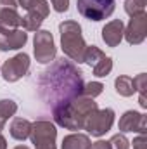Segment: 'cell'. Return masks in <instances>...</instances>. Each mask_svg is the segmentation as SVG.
I'll use <instances>...</instances> for the list:
<instances>
[{"label":"cell","mask_w":147,"mask_h":149,"mask_svg":"<svg viewBox=\"0 0 147 149\" xmlns=\"http://www.w3.org/2000/svg\"><path fill=\"white\" fill-rule=\"evenodd\" d=\"M81 71L68 63L64 57L59 59L50 70L43 71L40 78V92L42 97L52 106H62L73 101L74 97L81 95L83 88V78Z\"/></svg>","instance_id":"obj_1"},{"label":"cell","mask_w":147,"mask_h":149,"mask_svg":"<svg viewBox=\"0 0 147 149\" xmlns=\"http://www.w3.org/2000/svg\"><path fill=\"white\" fill-rule=\"evenodd\" d=\"M95 109H99V106L94 99L78 95L68 104L52 108V116H54V121L66 130H83L87 118Z\"/></svg>","instance_id":"obj_2"},{"label":"cell","mask_w":147,"mask_h":149,"mask_svg":"<svg viewBox=\"0 0 147 149\" xmlns=\"http://www.w3.org/2000/svg\"><path fill=\"white\" fill-rule=\"evenodd\" d=\"M59 33H61V49L66 57H69L74 63H83L87 43L81 35V26L76 21H62L59 24Z\"/></svg>","instance_id":"obj_3"},{"label":"cell","mask_w":147,"mask_h":149,"mask_svg":"<svg viewBox=\"0 0 147 149\" xmlns=\"http://www.w3.org/2000/svg\"><path fill=\"white\" fill-rule=\"evenodd\" d=\"M78 12L88 21H104L114 12L116 0H76Z\"/></svg>","instance_id":"obj_4"},{"label":"cell","mask_w":147,"mask_h":149,"mask_svg":"<svg viewBox=\"0 0 147 149\" xmlns=\"http://www.w3.org/2000/svg\"><path fill=\"white\" fill-rule=\"evenodd\" d=\"M30 139L35 144V149H57L55 148L57 130L55 125L49 120H37L35 123H31Z\"/></svg>","instance_id":"obj_5"},{"label":"cell","mask_w":147,"mask_h":149,"mask_svg":"<svg viewBox=\"0 0 147 149\" xmlns=\"http://www.w3.org/2000/svg\"><path fill=\"white\" fill-rule=\"evenodd\" d=\"M112 123H114V111L111 108L95 109L87 118V121L83 125V130H87L94 137H102L104 134H107L111 130Z\"/></svg>","instance_id":"obj_6"},{"label":"cell","mask_w":147,"mask_h":149,"mask_svg":"<svg viewBox=\"0 0 147 149\" xmlns=\"http://www.w3.org/2000/svg\"><path fill=\"white\" fill-rule=\"evenodd\" d=\"M33 52H35V59L40 64H49L55 59V43L54 37L50 31L47 30H38L33 38Z\"/></svg>","instance_id":"obj_7"},{"label":"cell","mask_w":147,"mask_h":149,"mask_svg":"<svg viewBox=\"0 0 147 149\" xmlns=\"http://www.w3.org/2000/svg\"><path fill=\"white\" fill-rule=\"evenodd\" d=\"M30 66H31L30 56L24 54V52H21V54H17V56L7 59V61L2 64V68H0L2 78H3L5 81H9V83H14V81L21 80L24 74L30 71Z\"/></svg>","instance_id":"obj_8"},{"label":"cell","mask_w":147,"mask_h":149,"mask_svg":"<svg viewBox=\"0 0 147 149\" xmlns=\"http://www.w3.org/2000/svg\"><path fill=\"white\" fill-rule=\"evenodd\" d=\"M83 63H87L95 76L102 78V76H107L112 70V59L109 56H106L99 47L95 45H87V50H85V57H83Z\"/></svg>","instance_id":"obj_9"},{"label":"cell","mask_w":147,"mask_h":149,"mask_svg":"<svg viewBox=\"0 0 147 149\" xmlns=\"http://www.w3.org/2000/svg\"><path fill=\"white\" fill-rule=\"evenodd\" d=\"M147 37V12H142L139 16L130 17V23L126 24L123 38L130 45H140Z\"/></svg>","instance_id":"obj_10"},{"label":"cell","mask_w":147,"mask_h":149,"mask_svg":"<svg viewBox=\"0 0 147 149\" xmlns=\"http://www.w3.org/2000/svg\"><path fill=\"white\" fill-rule=\"evenodd\" d=\"M118 128L121 134L126 132H139L140 135H146L147 132V116L139 111H126L118 123Z\"/></svg>","instance_id":"obj_11"},{"label":"cell","mask_w":147,"mask_h":149,"mask_svg":"<svg viewBox=\"0 0 147 149\" xmlns=\"http://www.w3.org/2000/svg\"><path fill=\"white\" fill-rule=\"evenodd\" d=\"M28 42L24 30H0V50H17Z\"/></svg>","instance_id":"obj_12"},{"label":"cell","mask_w":147,"mask_h":149,"mask_svg":"<svg viewBox=\"0 0 147 149\" xmlns=\"http://www.w3.org/2000/svg\"><path fill=\"white\" fill-rule=\"evenodd\" d=\"M123 31H125V24L121 19H112L109 23H106V26L102 28V40L107 47H118L119 42L123 40Z\"/></svg>","instance_id":"obj_13"},{"label":"cell","mask_w":147,"mask_h":149,"mask_svg":"<svg viewBox=\"0 0 147 149\" xmlns=\"http://www.w3.org/2000/svg\"><path fill=\"white\" fill-rule=\"evenodd\" d=\"M10 137L16 139V141H26L30 137V132H31V121L24 120V118H14L12 123H10Z\"/></svg>","instance_id":"obj_14"},{"label":"cell","mask_w":147,"mask_h":149,"mask_svg":"<svg viewBox=\"0 0 147 149\" xmlns=\"http://www.w3.org/2000/svg\"><path fill=\"white\" fill-rule=\"evenodd\" d=\"M21 26V16L16 9H0V30H17Z\"/></svg>","instance_id":"obj_15"},{"label":"cell","mask_w":147,"mask_h":149,"mask_svg":"<svg viewBox=\"0 0 147 149\" xmlns=\"http://www.w3.org/2000/svg\"><path fill=\"white\" fill-rule=\"evenodd\" d=\"M90 137L85 134H69L61 142V149H90Z\"/></svg>","instance_id":"obj_16"},{"label":"cell","mask_w":147,"mask_h":149,"mask_svg":"<svg viewBox=\"0 0 147 149\" xmlns=\"http://www.w3.org/2000/svg\"><path fill=\"white\" fill-rule=\"evenodd\" d=\"M43 16H40L38 12H33V10H26V14L21 17V26L24 31H38L42 23H43Z\"/></svg>","instance_id":"obj_17"},{"label":"cell","mask_w":147,"mask_h":149,"mask_svg":"<svg viewBox=\"0 0 147 149\" xmlns=\"http://www.w3.org/2000/svg\"><path fill=\"white\" fill-rule=\"evenodd\" d=\"M114 88L121 97H130L135 94V87H133V78L126 76V74H119L114 80Z\"/></svg>","instance_id":"obj_18"},{"label":"cell","mask_w":147,"mask_h":149,"mask_svg":"<svg viewBox=\"0 0 147 149\" xmlns=\"http://www.w3.org/2000/svg\"><path fill=\"white\" fill-rule=\"evenodd\" d=\"M133 87H135V92H139V104L147 109V99H146V88H147V74L140 73L133 78Z\"/></svg>","instance_id":"obj_19"},{"label":"cell","mask_w":147,"mask_h":149,"mask_svg":"<svg viewBox=\"0 0 147 149\" xmlns=\"http://www.w3.org/2000/svg\"><path fill=\"white\" fill-rule=\"evenodd\" d=\"M146 5L147 0H125V12L130 17H133V16L146 12Z\"/></svg>","instance_id":"obj_20"},{"label":"cell","mask_w":147,"mask_h":149,"mask_svg":"<svg viewBox=\"0 0 147 149\" xmlns=\"http://www.w3.org/2000/svg\"><path fill=\"white\" fill-rule=\"evenodd\" d=\"M17 111V104L12 99H2L0 101V120L7 121L9 118H12Z\"/></svg>","instance_id":"obj_21"},{"label":"cell","mask_w":147,"mask_h":149,"mask_svg":"<svg viewBox=\"0 0 147 149\" xmlns=\"http://www.w3.org/2000/svg\"><path fill=\"white\" fill-rule=\"evenodd\" d=\"M104 90V85L101 81H88V83H83V88H81V95L85 97H90V99H95L102 94Z\"/></svg>","instance_id":"obj_22"},{"label":"cell","mask_w":147,"mask_h":149,"mask_svg":"<svg viewBox=\"0 0 147 149\" xmlns=\"http://www.w3.org/2000/svg\"><path fill=\"white\" fill-rule=\"evenodd\" d=\"M109 146L111 149H130V141L123 134H116V135L111 137Z\"/></svg>","instance_id":"obj_23"},{"label":"cell","mask_w":147,"mask_h":149,"mask_svg":"<svg viewBox=\"0 0 147 149\" xmlns=\"http://www.w3.org/2000/svg\"><path fill=\"white\" fill-rule=\"evenodd\" d=\"M55 12H66L69 9V0H50Z\"/></svg>","instance_id":"obj_24"},{"label":"cell","mask_w":147,"mask_h":149,"mask_svg":"<svg viewBox=\"0 0 147 149\" xmlns=\"http://www.w3.org/2000/svg\"><path fill=\"white\" fill-rule=\"evenodd\" d=\"M133 149H147L146 135H139L137 139H133Z\"/></svg>","instance_id":"obj_25"},{"label":"cell","mask_w":147,"mask_h":149,"mask_svg":"<svg viewBox=\"0 0 147 149\" xmlns=\"http://www.w3.org/2000/svg\"><path fill=\"white\" fill-rule=\"evenodd\" d=\"M90 149H111L109 141H97L90 146Z\"/></svg>","instance_id":"obj_26"},{"label":"cell","mask_w":147,"mask_h":149,"mask_svg":"<svg viewBox=\"0 0 147 149\" xmlns=\"http://www.w3.org/2000/svg\"><path fill=\"white\" fill-rule=\"evenodd\" d=\"M5 7L16 9L17 7V0H0V9H5Z\"/></svg>","instance_id":"obj_27"},{"label":"cell","mask_w":147,"mask_h":149,"mask_svg":"<svg viewBox=\"0 0 147 149\" xmlns=\"http://www.w3.org/2000/svg\"><path fill=\"white\" fill-rule=\"evenodd\" d=\"M35 2H37V0H17V3H19L23 9H26V10H28V9H30Z\"/></svg>","instance_id":"obj_28"},{"label":"cell","mask_w":147,"mask_h":149,"mask_svg":"<svg viewBox=\"0 0 147 149\" xmlns=\"http://www.w3.org/2000/svg\"><path fill=\"white\" fill-rule=\"evenodd\" d=\"M0 149H7V141H5V137L2 135V132H0Z\"/></svg>","instance_id":"obj_29"},{"label":"cell","mask_w":147,"mask_h":149,"mask_svg":"<svg viewBox=\"0 0 147 149\" xmlns=\"http://www.w3.org/2000/svg\"><path fill=\"white\" fill-rule=\"evenodd\" d=\"M14 149H30V148H28V146H16Z\"/></svg>","instance_id":"obj_30"}]
</instances>
